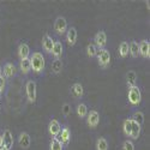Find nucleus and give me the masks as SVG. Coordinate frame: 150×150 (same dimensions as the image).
<instances>
[{
    "label": "nucleus",
    "mask_w": 150,
    "mask_h": 150,
    "mask_svg": "<svg viewBox=\"0 0 150 150\" xmlns=\"http://www.w3.org/2000/svg\"><path fill=\"white\" fill-rule=\"evenodd\" d=\"M133 121H136L137 124H139L141 126L143 125V122H144V114L142 113V112H134L133 113V115H132V118H131Z\"/></svg>",
    "instance_id": "c85d7f7f"
},
{
    "label": "nucleus",
    "mask_w": 150,
    "mask_h": 150,
    "mask_svg": "<svg viewBox=\"0 0 150 150\" xmlns=\"http://www.w3.org/2000/svg\"><path fill=\"white\" fill-rule=\"evenodd\" d=\"M5 84H6V79L1 76V77H0V95L3 94V91L5 89Z\"/></svg>",
    "instance_id": "473e14b6"
},
{
    "label": "nucleus",
    "mask_w": 150,
    "mask_h": 150,
    "mask_svg": "<svg viewBox=\"0 0 150 150\" xmlns=\"http://www.w3.org/2000/svg\"><path fill=\"white\" fill-rule=\"evenodd\" d=\"M129 54H131L132 58H138L139 55V47L137 41H131L129 43Z\"/></svg>",
    "instance_id": "412c9836"
},
{
    "label": "nucleus",
    "mask_w": 150,
    "mask_h": 150,
    "mask_svg": "<svg viewBox=\"0 0 150 150\" xmlns=\"http://www.w3.org/2000/svg\"><path fill=\"white\" fill-rule=\"evenodd\" d=\"M62 113H64L65 117H67L71 113V107H70L69 103H65L64 106H62Z\"/></svg>",
    "instance_id": "2f4dec72"
},
{
    "label": "nucleus",
    "mask_w": 150,
    "mask_h": 150,
    "mask_svg": "<svg viewBox=\"0 0 150 150\" xmlns=\"http://www.w3.org/2000/svg\"><path fill=\"white\" fill-rule=\"evenodd\" d=\"M86 124H88V126L90 129H95L97 127V125L100 122V114L97 113L96 110H90L88 112V114H86Z\"/></svg>",
    "instance_id": "39448f33"
},
{
    "label": "nucleus",
    "mask_w": 150,
    "mask_h": 150,
    "mask_svg": "<svg viewBox=\"0 0 150 150\" xmlns=\"http://www.w3.org/2000/svg\"><path fill=\"white\" fill-rule=\"evenodd\" d=\"M3 145V139H1V134H0V148H1Z\"/></svg>",
    "instance_id": "f704fd0d"
},
{
    "label": "nucleus",
    "mask_w": 150,
    "mask_h": 150,
    "mask_svg": "<svg viewBox=\"0 0 150 150\" xmlns=\"http://www.w3.org/2000/svg\"><path fill=\"white\" fill-rule=\"evenodd\" d=\"M61 70H62V62H61V60L59 59V60H53V62H52V71L55 73V74H58V73H60L61 72Z\"/></svg>",
    "instance_id": "c756f323"
},
{
    "label": "nucleus",
    "mask_w": 150,
    "mask_h": 150,
    "mask_svg": "<svg viewBox=\"0 0 150 150\" xmlns=\"http://www.w3.org/2000/svg\"><path fill=\"white\" fill-rule=\"evenodd\" d=\"M137 83V74L133 71H129L126 73V84H127V88L131 89L133 86H136Z\"/></svg>",
    "instance_id": "6ab92c4d"
},
{
    "label": "nucleus",
    "mask_w": 150,
    "mask_h": 150,
    "mask_svg": "<svg viewBox=\"0 0 150 150\" xmlns=\"http://www.w3.org/2000/svg\"><path fill=\"white\" fill-rule=\"evenodd\" d=\"M0 150H10L8 148H6L5 145H1V148H0Z\"/></svg>",
    "instance_id": "72a5a7b5"
},
{
    "label": "nucleus",
    "mask_w": 150,
    "mask_h": 150,
    "mask_svg": "<svg viewBox=\"0 0 150 150\" xmlns=\"http://www.w3.org/2000/svg\"><path fill=\"white\" fill-rule=\"evenodd\" d=\"M18 144L22 149H29L31 145V137L28 132H22L18 137Z\"/></svg>",
    "instance_id": "2eb2a0df"
},
{
    "label": "nucleus",
    "mask_w": 150,
    "mask_h": 150,
    "mask_svg": "<svg viewBox=\"0 0 150 150\" xmlns=\"http://www.w3.org/2000/svg\"><path fill=\"white\" fill-rule=\"evenodd\" d=\"M54 46V40L49 34H45L42 37V48L43 51L48 54H52V49Z\"/></svg>",
    "instance_id": "6e6552de"
},
{
    "label": "nucleus",
    "mask_w": 150,
    "mask_h": 150,
    "mask_svg": "<svg viewBox=\"0 0 150 150\" xmlns=\"http://www.w3.org/2000/svg\"><path fill=\"white\" fill-rule=\"evenodd\" d=\"M88 107H86L85 103H78L77 105V108H76V113L78 115V118L81 119H84L86 117V114H88Z\"/></svg>",
    "instance_id": "5701e85b"
},
{
    "label": "nucleus",
    "mask_w": 150,
    "mask_h": 150,
    "mask_svg": "<svg viewBox=\"0 0 150 150\" xmlns=\"http://www.w3.org/2000/svg\"><path fill=\"white\" fill-rule=\"evenodd\" d=\"M49 150H64V145L60 143V141L57 137H54V138H52L51 143H49Z\"/></svg>",
    "instance_id": "a878e982"
},
{
    "label": "nucleus",
    "mask_w": 150,
    "mask_h": 150,
    "mask_svg": "<svg viewBox=\"0 0 150 150\" xmlns=\"http://www.w3.org/2000/svg\"><path fill=\"white\" fill-rule=\"evenodd\" d=\"M131 129H132V119H131V118L125 119L124 122H122V131H124L125 136L130 137V134H131Z\"/></svg>",
    "instance_id": "b1692460"
},
{
    "label": "nucleus",
    "mask_w": 150,
    "mask_h": 150,
    "mask_svg": "<svg viewBox=\"0 0 150 150\" xmlns=\"http://www.w3.org/2000/svg\"><path fill=\"white\" fill-rule=\"evenodd\" d=\"M119 55L121 58H126L129 55V42L122 41L119 46Z\"/></svg>",
    "instance_id": "393cba45"
},
{
    "label": "nucleus",
    "mask_w": 150,
    "mask_h": 150,
    "mask_svg": "<svg viewBox=\"0 0 150 150\" xmlns=\"http://www.w3.org/2000/svg\"><path fill=\"white\" fill-rule=\"evenodd\" d=\"M62 43L60 41H54V46L52 49V55L55 60H59L62 57Z\"/></svg>",
    "instance_id": "f3484780"
},
{
    "label": "nucleus",
    "mask_w": 150,
    "mask_h": 150,
    "mask_svg": "<svg viewBox=\"0 0 150 150\" xmlns=\"http://www.w3.org/2000/svg\"><path fill=\"white\" fill-rule=\"evenodd\" d=\"M3 76V72H1V66H0V77Z\"/></svg>",
    "instance_id": "c9c22d12"
},
{
    "label": "nucleus",
    "mask_w": 150,
    "mask_h": 150,
    "mask_svg": "<svg viewBox=\"0 0 150 150\" xmlns=\"http://www.w3.org/2000/svg\"><path fill=\"white\" fill-rule=\"evenodd\" d=\"M25 93H27V98L30 103H35L36 97H37V86L34 81H28L25 85Z\"/></svg>",
    "instance_id": "20e7f679"
},
{
    "label": "nucleus",
    "mask_w": 150,
    "mask_h": 150,
    "mask_svg": "<svg viewBox=\"0 0 150 150\" xmlns=\"http://www.w3.org/2000/svg\"><path fill=\"white\" fill-rule=\"evenodd\" d=\"M94 45L97 47V49H102L107 45V35L105 31H98L94 36Z\"/></svg>",
    "instance_id": "0eeeda50"
},
{
    "label": "nucleus",
    "mask_w": 150,
    "mask_h": 150,
    "mask_svg": "<svg viewBox=\"0 0 150 150\" xmlns=\"http://www.w3.org/2000/svg\"><path fill=\"white\" fill-rule=\"evenodd\" d=\"M138 47H139V55L144 59H149L150 58V42L148 40H142L141 42H138Z\"/></svg>",
    "instance_id": "ddd939ff"
},
{
    "label": "nucleus",
    "mask_w": 150,
    "mask_h": 150,
    "mask_svg": "<svg viewBox=\"0 0 150 150\" xmlns=\"http://www.w3.org/2000/svg\"><path fill=\"white\" fill-rule=\"evenodd\" d=\"M77 37H78V33L77 29L74 27H70L66 30V41L69 43V46H74L77 42Z\"/></svg>",
    "instance_id": "4468645a"
},
{
    "label": "nucleus",
    "mask_w": 150,
    "mask_h": 150,
    "mask_svg": "<svg viewBox=\"0 0 150 150\" xmlns=\"http://www.w3.org/2000/svg\"><path fill=\"white\" fill-rule=\"evenodd\" d=\"M1 139H3V145H5L6 148H8L11 150L12 146H13V143H15V138H13V134H12V132L8 129H6L1 133Z\"/></svg>",
    "instance_id": "9d476101"
},
{
    "label": "nucleus",
    "mask_w": 150,
    "mask_h": 150,
    "mask_svg": "<svg viewBox=\"0 0 150 150\" xmlns=\"http://www.w3.org/2000/svg\"><path fill=\"white\" fill-rule=\"evenodd\" d=\"M18 58L19 60L30 58V47L27 43H21L18 46Z\"/></svg>",
    "instance_id": "dca6fc26"
},
{
    "label": "nucleus",
    "mask_w": 150,
    "mask_h": 150,
    "mask_svg": "<svg viewBox=\"0 0 150 150\" xmlns=\"http://www.w3.org/2000/svg\"><path fill=\"white\" fill-rule=\"evenodd\" d=\"M1 72L4 74V78H12L16 76V66L12 64V62H6V64L4 65V67H1Z\"/></svg>",
    "instance_id": "f8f14e48"
},
{
    "label": "nucleus",
    "mask_w": 150,
    "mask_h": 150,
    "mask_svg": "<svg viewBox=\"0 0 150 150\" xmlns=\"http://www.w3.org/2000/svg\"><path fill=\"white\" fill-rule=\"evenodd\" d=\"M127 98H129V102L132 106H138L142 101V93L141 89L138 86H133V88L129 89V94H127Z\"/></svg>",
    "instance_id": "7ed1b4c3"
},
{
    "label": "nucleus",
    "mask_w": 150,
    "mask_h": 150,
    "mask_svg": "<svg viewBox=\"0 0 150 150\" xmlns=\"http://www.w3.org/2000/svg\"><path fill=\"white\" fill-rule=\"evenodd\" d=\"M71 93H72V95L76 97V98H82L83 97V94H84L83 85L81 83H74L71 86Z\"/></svg>",
    "instance_id": "a211bd4d"
},
{
    "label": "nucleus",
    "mask_w": 150,
    "mask_h": 150,
    "mask_svg": "<svg viewBox=\"0 0 150 150\" xmlns=\"http://www.w3.org/2000/svg\"><path fill=\"white\" fill-rule=\"evenodd\" d=\"M48 131H49V134H51L53 138L54 137H58L60 131H61V125L60 122L57 120V119H52L48 124Z\"/></svg>",
    "instance_id": "9b49d317"
},
{
    "label": "nucleus",
    "mask_w": 150,
    "mask_h": 150,
    "mask_svg": "<svg viewBox=\"0 0 150 150\" xmlns=\"http://www.w3.org/2000/svg\"><path fill=\"white\" fill-rule=\"evenodd\" d=\"M96 58H97L98 65L101 66L102 69H107L110 65V53H109L108 49H106V48L98 49L97 54H96Z\"/></svg>",
    "instance_id": "f03ea898"
},
{
    "label": "nucleus",
    "mask_w": 150,
    "mask_h": 150,
    "mask_svg": "<svg viewBox=\"0 0 150 150\" xmlns=\"http://www.w3.org/2000/svg\"><path fill=\"white\" fill-rule=\"evenodd\" d=\"M96 150H108V142L103 137H100L96 141Z\"/></svg>",
    "instance_id": "bb28decb"
},
{
    "label": "nucleus",
    "mask_w": 150,
    "mask_h": 150,
    "mask_svg": "<svg viewBox=\"0 0 150 150\" xmlns=\"http://www.w3.org/2000/svg\"><path fill=\"white\" fill-rule=\"evenodd\" d=\"M30 65H31V70L35 73H41L45 70V57L41 52H34L30 58Z\"/></svg>",
    "instance_id": "f257e3e1"
},
{
    "label": "nucleus",
    "mask_w": 150,
    "mask_h": 150,
    "mask_svg": "<svg viewBox=\"0 0 150 150\" xmlns=\"http://www.w3.org/2000/svg\"><path fill=\"white\" fill-rule=\"evenodd\" d=\"M0 108H1V106H0Z\"/></svg>",
    "instance_id": "e433bc0d"
},
{
    "label": "nucleus",
    "mask_w": 150,
    "mask_h": 150,
    "mask_svg": "<svg viewBox=\"0 0 150 150\" xmlns=\"http://www.w3.org/2000/svg\"><path fill=\"white\" fill-rule=\"evenodd\" d=\"M54 30L59 35H64L66 34L67 30V22L64 17H58L54 22Z\"/></svg>",
    "instance_id": "423d86ee"
},
{
    "label": "nucleus",
    "mask_w": 150,
    "mask_h": 150,
    "mask_svg": "<svg viewBox=\"0 0 150 150\" xmlns=\"http://www.w3.org/2000/svg\"><path fill=\"white\" fill-rule=\"evenodd\" d=\"M97 47L94 45V43H89L88 46H86V54H88V57L89 58H94V57H96V54H97Z\"/></svg>",
    "instance_id": "cd10ccee"
},
{
    "label": "nucleus",
    "mask_w": 150,
    "mask_h": 150,
    "mask_svg": "<svg viewBox=\"0 0 150 150\" xmlns=\"http://www.w3.org/2000/svg\"><path fill=\"white\" fill-rule=\"evenodd\" d=\"M141 130H142L141 125L137 124L136 121L132 120V129H131L130 138H131V139H138V137H139V134H141Z\"/></svg>",
    "instance_id": "aec40b11"
},
{
    "label": "nucleus",
    "mask_w": 150,
    "mask_h": 150,
    "mask_svg": "<svg viewBox=\"0 0 150 150\" xmlns=\"http://www.w3.org/2000/svg\"><path fill=\"white\" fill-rule=\"evenodd\" d=\"M122 150H134V144L131 139H127L122 143Z\"/></svg>",
    "instance_id": "7c9ffc66"
},
{
    "label": "nucleus",
    "mask_w": 150,
    "mask_h": 150,
    "mask_svg": "<svg viewBox=\"0 0 150 150\" xmlns=\"http://www.w3.org/2000/svg\"><path fill=\"white\" fill-rule=\"evenodd\" d=\"M57 138L60 141V143L64 146L69 145V143L71 141V131H70V129L67 126H64L61 129V131H60V133H59V136L57 137Z\"/></svg>",
    "instance_id": "1a4fd4ad"
},
{
    "label": "nucleus",
    "mask_w": 150,
    "mask_h": 150,
    "mask_svg": "<svg viewBox=\"0 0 150 150\" xmlns=\"http://www.w3.org/2000/svg\"><path fill=\"white\" fill-rule=\"evenodd\" d=\"M19 70L22 71L23 74H28L31 71V65H30V60L29 59H23L19 60Z\"/></svg>",
    "instance_id": "4be33fe9"
}]
</instances>
